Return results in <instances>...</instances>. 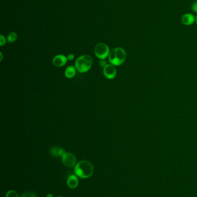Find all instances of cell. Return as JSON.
Segmentation results:
<instances>
[{"instance_id":"obj_1","label":"cell","mask_w":197,"mask_h":197,"mask_svg":"<svg viewBox=\"0 0 197 197\" xmlns=\"http://www.w3.org/2000/svg\"><path fill=\"white\" fill-rule=\"evenodd\" d=\"M74 172L80 178L87 179L93 175L94 167L88 161H80L75 166Z\"/></svg>"},{"instance_id":"obj_2","label":"cell","mask_w":197,"mask_h":197,"mask_svg":"<svg viewBox=\"0 0 197 197\" xmlns=\"http://www.w3.org/2000/svg\"><path fill=\"white\" fill-rule=\"evenodd\" d=\"M109 62L114 66H120L123 64L126 58V52L121 47H116L110 52L109 56Z\"/></svg>"},{"instance_id":"obj_3","label":"cell","mask_w":197,"mask_h":197,"mask_svg":"<svg viewBox=\"0 0 197 197\" xmlns=\"http://www.w3.org/2000/svg\"><path fill=\"white\" fill-rule=\"evenodd\" d=\"M93 63V58L88 55H83L76 60L75 66L79 72L86 73L91 69Z\"/></svg>"},{"instance_id":"obj_4","label":"cell","mask_w":197,"mask_h":197,"mask_svg":"<svg viewBox=\"0 0 197 197\" xmlns=\"http://www.w3.org/2000/svg\"><path fill=\"white\" fill-rule=\"evenodd\" d=\"M94 52L95 56L100 59H105L109 56L110 53L109 47L103 43H100L96 45Z\"/></svg>"},{"instance_id":"obj_5","label":"cell","mask_w":197,"mask_h":197,"mask_svg":"<svg viewBox=\"0 0 197 197\" xmlns=\"http://www.w3.org/2000/svg\"><path fill=\"white\" fill-rule=\"evenodd\" d=\"M63 164L69 168H72L76 166V159L75 156L71 153H65L62 157Z\"/></svg>"},{"instance_id":"obj_6","label":"cell","mask_w":197,"mask_h":197,"mask_svg":"<svg viewBox=\"0 0 197 197\" xmlns=\"http://www.w3.org/2000/svg\"><path fill=\"white\" fill-rule=\"evenodd\" d=\"M104 76L108 79H113L117 74V70L115 66L112 64H107L103 69Z\"/></svg>"},{"instance_id":"obj_7","label":"cell","mask_w":197,"mask_h":197,"mask_svg":"<svg viewBox=\"0 0 197 197\" xmlns=\"http://www.w3.org/2000/svg\"><path fill=\"white\" fill-rule=\"evenodd\" d=\"M67 57L62 54H59L53 58V63L56 67H62L67 63Z\"/></svg>"},{"instance_id":"obj_8","label":"cell","mask_w":197,"mask_h":197,"mask_svg":"<svg viewBox=\"0 0 197 197\" xmlns=\"http://www.w3.org/2000/svg\"><path fill=\"white\" fill-rule=\"evenodd\" d=\"M67 186L71 189H74L78 187L79 184L78 176L75 174H72L68 176L67 181Z\"/></svg>"},{"instance_id":"obj_9","label":"cell","mask_w":197,"mask_h":197,"mask_svg":"<svg viewBox=\"0 0 197 197\" xmlns=\"http://www.w3.org/2000/svg\"><path fill=\"white\" fill-rule=\"evenodd\" d=\"M195 21V17L191 13H186L182 16V23L186 26H190Z\"/></svg>"},{"instance_id":"obj_10","label":"cell","mask_w":197,"mask_h":197,"mask_svg":"<svg viewBox=\"0 0 197 197\" xmlns=\"http://www.w3.org/2000/svg\"><path fill=\"white\" fill-rule=\"evenodd\" d=\"M50 153L54 157H62L66 152L62 148L58 146H54L51 148Z\"/></svg>"},{"instance_id":"obj_11","label":"cell","mask_w":197,"mask_h":197,"mask_svg":"<svg viewBox=\"0 0 197 197\" xmlns=\"http://www.w3.org/2000/svg\"><path fill=\"white\" fill-rule=\"evenodd\" d=\"M76 67L73 66H69L66 68L65 71V76L68 78H72L76 74Z\"/></svg>"},{"instance_id":"obj_12","label":"cell","mask_w":197,"mask_h":197,"mask_svg":"<svg viewBox=\"0 0 197 197\" xmlns=\"http://www.w3.org/2000/svg\"><path fill=\"white\" fill-rule=\"evenodd\" d=\"M17 35L15 32H12L8 35V41L9 43H12L13 41H15L17 39Z\"/></svg>"},{"instance_id":"obj_13","label":"cell","mask_w":197,"mask_h":197,"mask_svg":"<svg viewBox=\"0 0 197 197\" xmlns=\"http://www.w3.org/2000/svg\"><path fill=\"white\" fill-rule=\"evenodd\" d=\"M5 197H19V196L15 191L9 190L6 192Z\"/></svg>"},{"instance_id":"obj_14","label":"cell","mask_w":197,"mask_h":197,"mask_svg":"<svg viewBox=\"0 0 197 197\" xmlns=\"http://www.w3.org/2000/svg\"><path fill=\"white\" fill-rule=\"evenodd\" d=\"M21 197H37L36 194L33 192H26L24 193Z\"/></svg>"},{"instance_id":"obj_15","label":"cell","mask_w":197,"mask_h":197,"mask_svg":"<svg viewBox=\"0 0 197 197\" xmlns=\"http://www.w3.org/2000/svg\"><path fill=\"white\" fill-rule=\"evenodd\" d=\"M6 43V40L5 38L4 37L3 35H1V38H0V45L2 46L3 45H5Z\"/></svg>"},{"instance_id":"obj_16","label":"cell","mask_w":197,"mask_h":197,"mask_svg":"<svg viewBox=\"0 0 197 197\" xmlns=\"http://www.w3.org/2000/svg\"><path fill=\"white\" fill-rule=\"evenodd\" d=\"M191 8H192V10H193L194 12L197 13V1L194 2L192 4V5H191Z\"/></svg>"},{"instance_id":"obj_17","label":"cell","mask_w":197,"mask_h":197,"mask_svg":"<svg viewBox=\"0 0 197 197\" xmlns=\"http://www.w3.org/2000/svg\"><path fill=\"white\" fill-rule=\"evenodd\" d=\"M106 65V62L105 61H104V59H101V61L99 62V66L101 67H104Z\"/></svg>"},{"instance_id":"obj_18","label":"cell","mask_w":197,"mask_h":197,"mask_svg":"<svg viewBox=\"0 0 197 197\" xmlns=\"http://www.w3.org/2000/svg\"><path fill=\"white\" fill-rule=\"evenodd\" d=\"M67 57L68 60L72 61L73 59H74V58H75V56L72 54H69Z\"/></svg>"},{"instance_id":"obj_19","label":"cell","mask_w":197,"mask_h":197,"mask_svg":"<svg viewBox=\"0 0 197 197\" xmlns=\"http://www.w3.org/2000/svg\"><path fill=\"white\" fill-rule=\"evenodd\" d=\"M46 197H54V196L52 194H49L47 195Z\"/></svg>"},{"instance_id":"obj_20","label":"cell","mask_w":197,"mask_h":197,"mask_svg":"<svg viewBox=\"0 0 197 197\" xmlns=\"http://www.w3.org/2000/svg\"><path fill=\"white\" fill-rule=\"evenodd\" d=\"M0 54H1V59H0V60H1V61H2V58H3V57H2V53H1V52L0 53Z\"/></svg>"},{"instance_id":"obj_21","label":"cell","mask_w":197,"mask_h":197,"mask_svg":"<svg viewBox=\"0 0 197 197\" xmlns=\"http://www.w3.org/2000/svg\"><path fill=\"white\" fill-rule=\"evenodd\" d=\"M195 21H196V23H197V17H195Z\"/></svg>"},{"instance_id":"obj_22","label":"cell","mask_w":197,"mask_h":197,"mask_svg":"<svg viewBox=\"0 0 197 197\" xmlns=\"http://www.w3.org/2000/svg\"><path fill=\"white\" fill-rule=\"evenodd\" d=\"M62 197V196H58V197Z\"/></svg>"}]
</instances>
